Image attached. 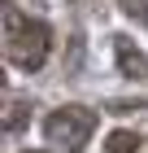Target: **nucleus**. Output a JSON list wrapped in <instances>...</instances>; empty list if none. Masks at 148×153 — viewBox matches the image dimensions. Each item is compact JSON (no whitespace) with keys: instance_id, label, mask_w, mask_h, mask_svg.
I'll return each mask as SVG.
<instances>
[{"instance_id":"39448f33","label":"nucleus","mask_w":148,"mask_h":153,"mask_svg":"<svg viewBox=\"0 0 148 153\" xmlns=\"http://www.w3.org/2000/svg\"><path fill=\"white\" fill-rule=\"evenodd\" d=\"M122 9L131 13V18H139V22L148 26V0H122Z\"/></svg>"},{"instance_id":"f03ea898","label":"nucleus","mask_w":148,"mask_h":153,"mask_svg":"<svg viewBox=\"0 0 148 153\" xmlns=\"http://www.w3.org/2000/svg\"><path fill=\"white\" fill-rule=\"evenodd\" d=\"M44 131H48V144H57V149H66V153H79L83 144H87V136L96 131V109H87V105H61V109L48 114Z\"/></svg>"},{"instance_id":"7ed1b4c3","label":"nucleus","mask_w":148,"mask_h":153,"mask_svg":"<svg viewBox=\"0 0 148 153\" xmlns=\"http://www.w3.org/2000/svg\"><path fill=\"white\" fill-rule=\"evenodd\" d=\"M113 53H118V70H122L126 79H148V57H144L126 35L113 39Z\"/></svg>"},{"instance_id":"f257e3e1","label":"nucleus","mask_w":148,"mask_h":153,"mask_svg":"<svg viewBox=\"0 0 148 153\" xmlns=\"http://www.w3.org/2000/svg\"><path fill=\"white\" fill-rule=\"evenodd\" d=\"M48 44H52V31H48V22H39V18H22L18 9L4 13V57H9V66H18V70H39L48 61Z\"/></svg>"},{"instance_id":"0eeeda50","label":"nucleus","mask_w":148,"mask_h":153,"mask_svg":"<svg viewBox=\"0 0 148 153\" xmlns=\"http://www.w3.org/2000/svg\"><path fill=\"white\" fill-rule=\"evenodd\" d=\"M26 153H31V149H26Z\"/></svg>"},{"instance_id":"423d86ee","label":"nucleus","mask_w":148,"mask_h":153,"mask_svg":"<svg viewBox=\"0 0 148 153\" xmlns=\"http://www.w3.org/2000/svg\"><path fill=\"white\" fill-rule=\"evenodd\" d=\"M9 4H13V0H9Z\"/></svg>"},{"instance_id":"20e7f679","label":"nucleus","mask_w":148,"mask_h":153,"mask_svg":"<svg viewBox=\"0 0 148 153\" xmlns=\"http://www.w3.org/2000/svg\"><path fill=\"white\" fill-rule=\"evenodd\" d=\"M135 149H139L135 131H113V136L105 140V153H135Z\"/></svg>"}]
</instances>
